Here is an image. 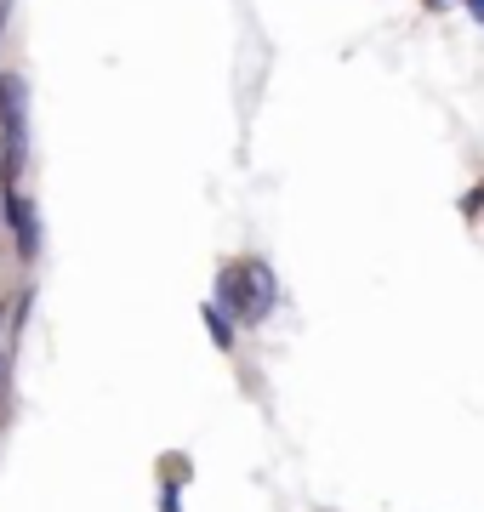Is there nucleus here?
<instances>
[{
	"mask_svg": "<svg viewBox=\"0 0 484 512\" xmlns=\"http://www.w3.org/2000/svg\"><path fill=\"white\" fill-rule=\"evenodd\" d=\"M6 382H12V353H0V404H6Z\"/></svg>",
	"mask_w": 484,
	"mask_h": 512,
	"instance_id": "423d86ee",
	"label": "nucleus"
},
{
	"mask_svg": "<svg viewBox=\"0 0 484 512\" xmlns=\"http://www.w3.org/2000/svg\"><path fill=\"white\" fill-rule=\"evenodd\" d=\"M6 319H12V302H0V330H6Z\"/></svg>",
	"mask_w": 484,
	"mask_h": 512,
	"instance_id": "1a4fd4ad",
	"label": "nucleus"
},
{
	"mask_svg": "<svg viewBox=\"0 0 484 512\" xmlns=\"http://www.w3.org/2000/svg\"><path fill=\"white\" fill-rule=\"evenodd\" d=\"M450 6H456V0H422V12H433V18H439V12H450Z\"/></svg>",
	"mask_w": 484,
	"mask_h": 512,
	"instance_id": "6e6552de",
	"label": "nucleus"
},
{
	"mask_svg": "<svg viewBox=\"0 0 484 512\" xmlns=\"http://www.w3.org/2000/svg\"><path fill=\"white\" fill-rule=\"evenodd\" d=\"M462 12H467L473 23H479V29H484V0H462Z\"/></svg>",
	"mask_w": 484,
	"mask_h": 512,
	"instance_id": "0eeeda50",
	"label": "nucleus"
},
{
	"mask_svg": "<svg viewBox=\"0 0 484 512\" xmlns=\"http://www.w3.org/2000/svg\"><path fill=\"white\" fill-rule=\"evenodd\" d=\"M200 319H205V330H211V342H217L223 353H234V319H223V308H217V302H205Z\"/></svg>",
	"mask_w": 484,
	"mask_h": 512,
	"instance_id": "20e7f679",
	"label": "nucleus"
},
{
	"mask_svg": "<svg viewBox=\"0 0 484 512\" xmlns=\"http://www.w3.org/2000/svg\"><path fill=\"white\" fill-rule=\"evenodd\" d=\"M280 302V285H274V268L257 262V256H240L217 274V308H228V319L240 325H262Z\"/></svg>",
	"mask_w": 484,
	"mask_h": 512,
	"instance_id": "f257e3e1",
	"label": "nucleus"
},
{
	"mask_svg": "<svg viewBox=\"0 0 484 512\" xmlns=\"http://www.w3.org/2000/svg\"><path fill=\"white\" fill-rule=\"evenodd\" d=\"M0 211H6V228L18 234V256L23 262H35L40 256V211H35V200L23 194V183L0 188Z\"/></svg>",
	"mask_w": 484,
	"mask_h": 512,
	"instance_id": "7ed1b4c3",
	"label": "nucleus"
},
{
	"mask_svg": "<svg viewBox=\"0 0 484 512\" xmlns=\"http://www.w3.org/2000/svg\"><path fill=\"white\" fill-rule=\"evenodd\" d=\"M484 211V188H473V194H462V217H479Z\"/></svg>",
	"mask_w": 484,
	"mask_h": 512,
	"instance_id": "39448f33",
	"label": "nucleus"
},
{
	"mask_svg": "<svg viewBox=\"0 0 484 512\" xmlns=\"http://www.w3.org/2000/svg\"><path fill=\"white\" fill-rule=\"evenodd\" d=\"M23 160H29V80L18 69H0V177L12 188L23 183Z\"/></svg>",
	"mask_w": 484,
	"mask_h": 512,
	"instance_id": "f03ea898",
	"label": "nucleus"
}]
</instances>
